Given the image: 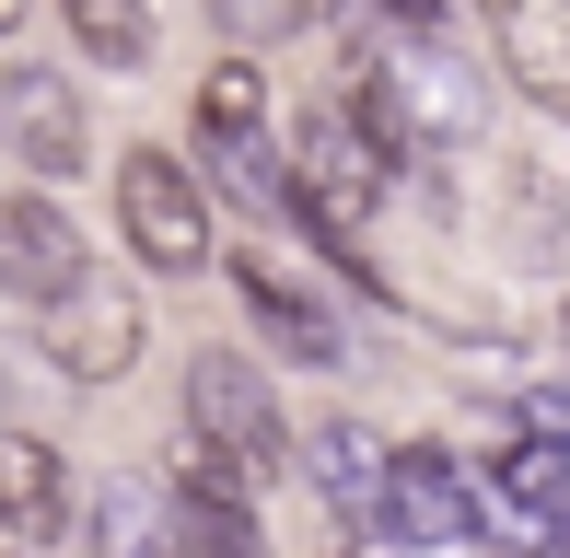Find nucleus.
Returning a JSON list of instances; mask_svg holds the SVG:
<instances>
[{
  "instance_id": "1",
  "label": "nucleus",
  "mask_w": 570,
  "mask_h": 558,
  "mask_svg": "<svg viewBox=\"0 0 570 558\" xmlns=\"http://www.w3.org/2000/svg\"><path fill=\"white\" fill-rule=\"evenodd\" d=\"M140 338H151V315H140L128 279L82 268L59 302H36V361L59 372V385H128V372H140Z\"/></svg>"
},
{
  "instance_id": "2",
  "label": "nucleus",
  "mask_w": 570,
  "mask_h": 558,
  "mask_svg": "<svg viewBox=\"0 0 570 558\" xmlns=\"http://www.w3.org/2000/svg\"><path fill=\"white\" fill-rule=\"evenodd\" d=\"M373 93H384V117H396V140L431 151V163H454V151L478 140V117H489L478 70H465L443 36H396V47H384V70H373Z\"/></svg>"
},
{
  "instance_id": "3",
  "label": "nucleus",
  "mask_w": 570,
  "mask_h": 558,
  "mask_svg": "<svg viewBox=\"0 0 570 558\" xmlns=\"http://www.w3.org/2000/svg\"><path fill=\"white\" fill-rule=\"evenodd\" d=\"M117 221H128V257H140V268H164V279L210 268V245H222L210 187H198L175 151H117Z\"/></svg>"
},
{
  "instance_id": "4",
  "label": "nucleus",
  "mask_w": 570,
  "mask_h": 558,
  "mask_svg": "<svg viewBox=\"0 0 570 558\" xmlns=\"http://www.w3.org/2000/svg\"><path fill=\"white\" fill-rule=\"evenodd\" d=\"M187 430L222 442L245 477H292V419H279L268 372L233 361V349H198V361H187Z\"/></svg>"
},
{
  "instance_id": "5",
  "label": "nucleus",
  "mask_w": 570,
  "mask_h": 558,
  "mask_svg": "<svg viewBox=\"0 0 570 558\" xmlns=\"http://www.w3.org/2000/svg\"><path fill=\"white\" fill-rule=\"evenodd\" d=\"M384 547H478V489L454 454L384 442Z\"/></svg>"
},
{
  "instance_id": "6",
  "label": "nucleus",
  "mask_w": 570,
  "mask_h": 558,
  "mask_svg": "<svg viewBox=\"0 0 570 558\" xmlns=\"http://www.w3.org/2000/svg\"><path fill=\"white\" fill-rule=\"evenodd\" d=\"M0 151H12L23 175H82V93H70V70H36V59H12L0 70Z\"/></svg>"
},
{
  "instance_id": "7",
  "label": "nucleus",
  "mask_w": 570,
  "mask_h": 558,
  "mask_svg": "<svg viewBox=\"0 0 570 558\" xmlns=\"http://www.w3.org/2000/svg\"><path fill=\"white\" fill-rule=\"evenodd\" d=\"M303 477H315V500L350 524L361 547H384V442L361 419H315L303 430Z\"/></svg>"
},
{
  "instance_id": "8",
  "label": "nucleus",
  "mask_w": 570,
  "mask_h": 558,
  "mask_svg": "<svg viewBox=\"0 0 570 558\" xmlns=\"http://www.w3.org/2000/svg\"><path fill=\"white\" fill-rule=\"evenodd\" d=\"M82 233H70V210H47V198H0V291L12 302H59L70 279H82Z\"/></svg>"
},
{
  "instance_id": "9",
  "label": "nucleus",
  "mask_w": 570,
  "mask_h": 558,
  "mask_svg": "<svg viewBox=\"0 0 570 558\" xmlns=\"http://www.w3.org/2000/svg\"><path fill=\"white\" fill-rule=\"evenodd\" d=\"M70 524V466L47 430H0V547H59Z\"/></svg>"
},
{
  "instance_id": "10",
  "label": "nucleus",
  "mask_w": 570,
  "mask_h": 558,
  "mask_svg": "<svg viewBox=\"0 0 570 558\" xmlns=\"http://www.w3.org/2000/svg\"><path fill=\"white\" fill-rule=\"evenodd\" d=\"M489 47H501L524 106H548V117L570 106V0H501V12H489Z\"/></svg>"
},
{
  "instance_id": "11",
  "label": "nucleus",
  "mask_w": 570,
  "mask_h": 558,
  "mask_svg": "<svg viewBox=\"0 0 570 558\" xmlns=\"http://www.w3.org/2000/svg\"><path fill=\"white\" fill-rule=\"evenodd\" d=\"M233 291H245V315L268 326V338L292 349L303 372H338V326H326V302L303 291V279H279L268 257H233Z\"/></svg>"
},
{
  "instance_id": "12",
  "label": "nucleus",
  "mask_w": 570,
  "mask_h": 558,
  "mask_svg": "<svg viewBox=\"0 0 570 558\" xmlns=\"http://www.w3.org/2000/svg\"><path fill=\"white\" fill-rule=\"evenodd\" d=\"M559 489H570V454L548 442V430H524V442L501 454V500H512V524H524V547H548V512H559Z\"/></svg>"
},
{
  "instance_id": "13",
  "label": "nucleus",
  "mask_w": 570,
  "mask_h": 558,
  "mask_svg": "<svg viewBox=\"0 0 570 558\" xmlns=\"http://www.w3.org/2000/svg\"><path fill=\"white\" fill-rule=\"evenodd\" d=\"M59 12H70V36H82V59H106V70H140L151 47H164L151 0H59Z\"/></svg>"
},
{
  "instance_id": "14",
  "label": "nucleus",
  "mask_w": 570,
  "mask_h": 558,
  "mask_svg": "<svg viewBox=\"0 0 570 558\" xmlns=\"http://www.w3.org/2000/svg\"><path fill=\"white\" fill-rule=\"evenodd\" d=\"M198 140H268V82H256V59L198 70Z\"/></svg>"
},
{
  "instance_id": "15",
  "label": "nucleus",
  "mask_w": 570,
  "mask_h": 558,
  "mask_svg": "<svg viewBox=\"0 0 570 558\" xmlns=\"http://www.w3.org/2000/svg\"><path fill=\"white\" fill-rule=\"evenodd\" d=\"M175 500H198V512H256V477L233 466L222 442H198V430H187V442H175Z\"/></svg>"
},
{
  "instance_id": "16",
  "label": "nucleus",
  "mask_w": 570,
  "mask_h": 558,
  "mask_svg": "<svg viewBox=\"0 0 570 558\" xmlns=\"http://www.w3.org/2000/svg\"><path fill=\"white\" fill-rule=\"evenodd\" d=\"M94 558H175V536L151 524L140 489H106V500H94Z\"/></svg>"
},
{
  "instance_id": "17",
  "label": "nucleus",
  "mask_w": 570,
  "mask_h": 558,
  "mask_svg": "<svg viewBox=\"0 0 570 558\" xmlns=\"http://www.w3.org/2000/svg\"><path fill=\"white\" fill-rule=\"evenodd\" d=\"M210 23L233 36V59H245V47H279L303 23H326V0H210Z\"/></svg>"
},
{
  "instance_id": "18",
  "label": "nucleus",
  "mask_w": 570,
  "mask_h": 558,
  "mask_svg": "<svg viewBox=\"0 0 570 558\" xmlns=\"http://www.w3.org/2000/svg\"><path fill=\"white\" fill-rule=\"evenodd\" d=\"M175 558H268V536H256V512H198L187 500V547Z\"/></svg>"
},
{
  "instance_id": "19",
  "label": "nucleus",
  "mask_w": 570,
  "mask_h": 558,
  "mask_svg": "<svg viewBox=\"0 0 570 558\" xmlns=\"http://www.w3.org/2000/svg\"><path fill=\"white\" fill-rule=\"evenodd\" d=\"M23 12H36V0H0V47H12V36H23Z\"/></svg>"
},
{
  "instance_id": "20",
  "label": "nucleus",
  "mask_w": 570,
  "mask_h": 558,
  "mask_svg": "<svg viewBox=\"0 0 570 558\" xmlns=\"http://www.w3.org/2000/svg\"><path fill=\"white\" fill-rule=\"evenodd\" d=\"M396 12H420V23H431V12H454V0H396Z\"/></svg>"
},
{
  "instance_id": "21",
  "label": "nucleus",
  "mask_w": 570,
  "mask_h": 558,
  "mask_svg": "<svg viewBox=\"0 0 570 558\" xmlns=\"http://www.w3.org/2000/svg\"><path fill=\"white\" fill-rule=\"evenodd\" d=\"M47 558H94V547H47Z\"/></svg>"
}]
</instances>
